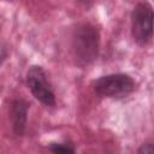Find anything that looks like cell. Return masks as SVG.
<instances>
[{
  "label": "cell",
  "instance_id": "1",
  "mask_svg": "<svg viewBox=\"0 0 154 154\" xmlns=\"http://www.w3.org/2000/svg\"><path fill=\"white\" fill-rule=\"evenodd\" d=\"M100 30L89 22L78 23L71 34V52L76 64L81 67L91 65L99 57Z\"/></svg>",
  "mask_w": 154,
  "mask_h": 154
},
{
  "label": "cell",
  "instance_id": "2",
  "mask_svg": "<svg viewBox=\"0 0 154 154\" xmlns=\"http://www.w3.org/2000/svg\"><path fill=\"white\" fill-rule=\"evenodd\" d=\"M136 89L137 82L130 75L124 72L103 75L93 82L94 93L103 99H124L131 95Z\"/></svg>",
  "mask_w": 154,
  "mask_h": 154
},
{
  "label": "cell",
  "instance_id": "3",
  "mask_svg": "<svg viewBox=\"0 0 154 154\" xmlns=\"http://www.w3.org/2000/svg\"><path fill=\"white\" fill-rule=\"evenodd\" d=\"M131 36L134 42L140 47H146L153 38V7L149 2L143 1L134 6L130 16Z\"/></svg>",
  "mask_w": 154,
  "mask_h": 154
},
{
  "label": "cell",
  "instance_id": "4",
  "mask_svg": "<svg viewBox=\"0 0 154 154\" xmlns=\"http://www.w3.org/2000/svg\"><path fill=\"white\" fill-rule=\"evenodd\" d=\"M25 83L34 96L40 103L46 107H54L57 103V97L54 89L48 81L47 73L41 65L29 66L25 75Z\"/></svg>",
  "mask_w": 154,
  "mask_h": 154
},
{
  "label": "cell",
  "instance_id": "5",
  "mask_svg": "<svg viewBox=\"0 0 154 154\" xmlns=\"http://www.w3.org/2000/svg\"><path fill=\"white\" fill-rule=\"evenodd\" d=\"M29 108H30V103L22 97H16L10 103L8 119L12 132L17 137H23L25 135Z\"/></svg>",
  "mask_w": 154,
  "mask_h": 154
},
{
  "label": "cell",
  "instance_id": "6",
  "mask_svg": "<svg viewBox=\"0 0 154 154\" xmlns=\"http://www.w3.org/2000/svg\"><path fill=\"white\" fill-rule=\"evenodd\" d=\"M47 148L53 153H76V147L70 142H51Z\"/></svg>",
  "mask_w": 154,
  "mask_h": 154
},
{
  "label": "cell",
  "instance_id": "7",
  "mask_svg": "<svg viewBox=\"0 0 154 154\" xmlns=\"http://www.w3.org/2000/svg\"><path fill=\"white\" fill-rule=\"evenodd\" d=\"M137 153H138V154H152V153H154L153 142H144V143H142V144L138 147Z\"/></svg>",
  "mask_w": 154,
  "mask_h": 154
},
{
  "label": "cell",
  "instance_id": "8",
  "mask_svg": "<svg viewBox=\"0 0 154 154\" xmlns=\"http://www.w3.org/2000/svg\"><path fill=\"white\" fill-rule=\"evenodd\" d=\"M77 2H79L81 5H84L85 7H89L91 5V0H76Z\"/></svg>",
  "mask_w": 154,
  "mask_h": 154
}]
</instances>
